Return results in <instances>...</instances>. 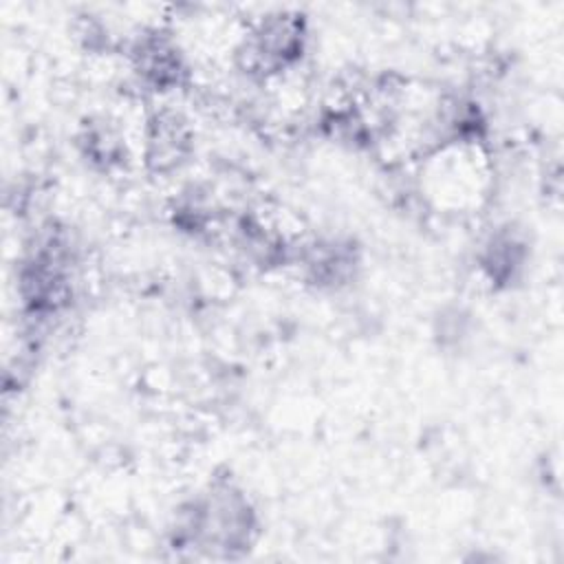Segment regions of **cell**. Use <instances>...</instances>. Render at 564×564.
<instances>
[{
    "label": "cell",
    "mask_w": 564,
    "mask_h": 564,
    "mask_svg": "<svg viewBox=\"0 0 564 564\" xmlns=\"http://www.w3.org/2000/svg\"><path fill=\"white\" fill-rule=\"evenodd\" d=\"M306 46L304 20L297 13H271L260 18L242 35L238 62L247 73L269 75L293 66Z\"/></svg>",
    "instance_id": "obj_1"
}]
</instances>
